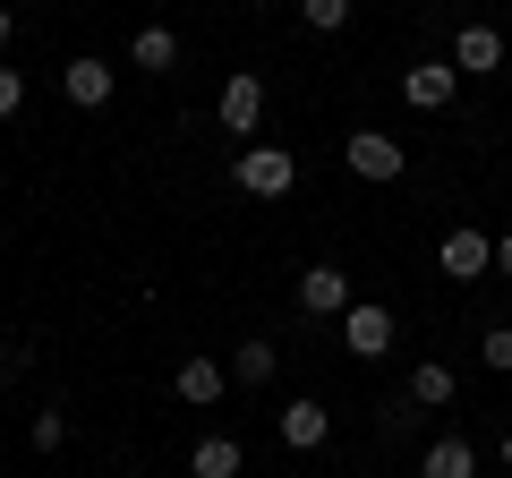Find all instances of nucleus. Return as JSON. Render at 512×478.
<instances>
[{"label": "nucleus", "instance_id": "obj_22", "mask_svg": "<svg viewBox=\"0 0 512 478\" xmlns=\"http://www.w3.org/2000/svg\"><path fill=\"white\" fill-rule=\"evenodd\" d=\"M9 35H18V9H9V0H0V43H9Z\"/></svg>", "mask_w": 512, "mask_h": 478}, {"label": "nucleus", "instance_id": "obj_11", "mask_svg": "<svg viewBox=\"0 0 512 478\" xmlns=\"http://www.w3.org/2000/svg\"><path fill=\"white\" fill-rule=\"evenodd\" d=\"M188 470H197V478H239L248 453H239V436H205L197 453H188Z\"/></svg>", "mask_w": 512, "mask_h": 478}, {"label": "nucleus", "instance_id": "obj_1", "mask_svg": "<svg viewBox=\"0 0 512 478\" xmlns=\"http://www.w3.org/2000/svg\"><path fill=\"white\" fill-rule=\"evenodd\" d=\"M231 180L248 188V197H291V180H299V154H291V146H248Z\"/></svg>", "mask_w": 512, "mask_h": 478}, {"label": "nucleus", "instance_id": "obj_2", "mask_svg": "<svg viewBox=\"0 0 512 478\" xmlns=\"http://www.w3.org/2000/svg\"><path fill=\"white\" fill-rule=\"evenodd\" d=\"M342 163L359 171V180H402V171H410V154L393 146L384 129H359V137H342Z\"/></svg>", "mask_w": 512, "mask_h": 478}, {"label": "nucleus", "instance_id": "obj_23", "mask_svg": "<svg viewBox=\"0 0 512 478\" xmlns=\"http://www.w3.org/2000/svg\"><path fill=\"white\" fill-rule=\"evenodd\" d=\"M495 265H504V274H512V231H504V239H495Z\"/></svg>", "mask_w": 512, "mask_h": 478}, {"label": "nucleus", "instance_id": "obj_13", "mask_svg": "<svg viewBox=\"0 0 512 478\" xmlns=\"http://www.w3.org/2000/svg\"><path fill=\"white\" fill-rule=\"evenodd\" d=\"M128 60H137V69H180V35H171V26H137V43H128Z\"/></svg>", "mask_w": 512, "mask_h": 478}, {"label": "nucleus", "instance_id": "obj_7", "mask_svg": "<svg viewBox=\"0 0 512 478\" xmlns=\"http://www.w3.org/2000/svg\"><path fill=\"white\" fill-rule=\"evenodd\" d=\"M436 265H444V274H453V282H478V274H487V265H495V239H487V231H444Z\"/></svg>", "mask_w": 512, "mask_h": 478}, {"label": "nucleus", "instance_id": "obj_16", "mask_svg": "<svg viewBox=\"0 0 512 478\" xmlns=\"http://www.w3.org/2000/svg\"><path fill=\"white\" fill-rule=\"evenodd\" d=\"M231 376H239V385H265V376H274V342H239L231 350Z\"/></svg>", "mask_w": 512, "mask_h": 478}, {"label": "nucleus", "instance_id": "obj_9", "mask_svg": "<svg viewBox=\"0 0 512 478\" xmlns=\"http://www.w3.org/2000/svg\"><path fill=\"white\" fill-rule=\"evenodd\" d=\"M453 69L461 77H495L504 69V35H495V26H461L453 35Z\"/></svg>", "mask_w": 512, "mask_h": 478}, {"label": "nucleus", "instance_id": "obj_24", "mask_svg": "<svg viewBox=\"0 0 512 478\" xmlns=\"http://www.w3.org/2000/svg\"><path fill=\"white\" fill-rule=\"evenodd\" d=\"M504 470H512V436H504Z\"/></svg>", "mask_w": 512, "mask_h": 478}, {"label": "nucleus", "instance_id": "obj_21", "mask_svg": "<svg viewBox=\"0 0 512 478\" xmlns=\"http://www.w3.org/2000/svg\"><path fill=\"white\" fill-rule=\"evenodd\" d=\"M26 359H35V350H26V342H0V376H18Z\"/></svg>", "mask_w": 512, "mask_h": 478}, {"label": "nucleus", "instance_id": "obj_6", "mask_svg": "<svg viewBox=\"0 0 512 478\" xmlns=\"http://www.w3.org/2000/svg\"><path fill=\"white\" fill-rule=\"evenodd\" d=\"M453 86H461L453 60H419V69H402V103L410 111H444V103H453Z\"/></svg>", "mask_w": 512, "mask_h": 478}, {"label": "nucleus", "instance_id": "obj_19", "mask_svg": "<svg viewBox=\"0 0 512 478\" xmlns=\"http://www.w3.org/2000/svg\"><path fill=\"white\" fill-rule=\"evenodd\" d=\"M60 436H69V419L60 410H35V453H60Z\"/></svg>", "mask_w": 512, "mask_h": 478}, {"label": "nucleus", "instance_id": "obj_18", "mask_svg": "<svg viewBox=\"0 0 512 478\" xmlns=\"http://www.w3.org/2000/svg\"><path fill=\"white\" fill-rule=\"evenodd\" d=\"M478 359L504 376V368H512V325H487V333H478Z\"/></svg>", "mask_w": 512, "mask_h": 478}, {"label": "nucleus", "instance_id": "obj_15", "mask_svg": "<svg viewBox=\"0 0 512 478\" xmlns=\"http://www.w3.org/2000/svg\"><path fill=\"white\" fill-rule=\"evenodd\" d=\"M410 402L444 410V402H453V368H444V359H419V368H410Z\"/></svg>", "mask_w": 512, "mask_h": 478}, {"label": "nucleus", "instance_id": "obj_5", "mask_svg": "<svg viewBox=\"0 0 512 478\" xmlns=\"http://www.w3.org/2000/svg\"><path fill=\"white\" fill-rule=\"evenodd\" d=\"M111 86H120V77H111V60H94V52H77L69 69H60V94H69L77 111H103V103H111Z\"/></svg>", "mask_w": 512, "mask_h": 478}, {"label": "nucleus", "instance_id": "obj_12", "mask_svg": "<svg viewBox=\"0 0 512 478\" xmlns=\"http://www.w3.org/2000/svg\"><path fill=\"white\" fill-rule=\"evenodd\" d=\"M419 478H478V453L461 436H436V444H427V461H419Z\"/></svg>", "mask_w": 512, "mask_h": 478}, {"label": "nucleus", "instance_id": "obj_20", "mask_svg": "<svg viewBox=\"0 0 512 478\" xmlns=\"http://www.w3.org/2000/svg\"><path fill=\"white\" fill-rule=\"evenodd\" d=\"M18 103H26V77H18V69H0V120H9Z\"/></svg>", "mask_w": 512, "mask_h": 478}, {"label": "nucleus", "instance_id": "obj_17", "mask_svg": "<svg viewBox=\"0 0 512 478\" xmlns=\"http://www.w3.org/2000/svg\"><path fill=\"white\" fill-rule=\"evenodd\" d=\"M299 18H308L316 35H342V26H350V0H299Z\"/></svg>", "mask_w": 512, "mask_h": 478}, {"label": "nucleus", "instance_id": "obj_3", "mask_svg": "<svg viewBox=\"0 0 512 478\" xmlns=\"http://www.w3.org/2000/svg\"><path fill=\"white\" fill-rule=\"evenodd\" d=\"M342 350H350V359H384V350H393V308H376V299H350V316H342Z\"/></svg>", "mask_w": 512, "mask_h": 478}, {"label": "nucleus", "instance_id": "obj_4", "mask_svg": "<svg viewBox=\"0 0 512 478\" xmlns=\"http://www.w3.org/2000/svg\"><path fill=\"white\" fill-rule=\"evenodd\" d=\"M256 120H265V77L231 69L222 77V137H256Z\"/></svg>", "mask_w": 512, "mask_h": 478}, {"label": "nucleus", "instance_id": "obj_10", "mask_svg": "<svg viewBox=\"0 0 512 478\" xmlns=\"http://www.w3.org/2000/svg\"><path fill=\"white\" fill-rule=\"evenodd\" d=\"M325 436H333L325 402H291V410H282V444H291V453H316Z\"/></svg>", "mask_w": 512, "mask_h": 478}, {"label": "nucleus", "instance_id": "obj_8", "mask_svg": "<svg viewBox=\"0 0 512 478\" xmlns=\"http://www.w3.org/2000/svg\"><path fill=\"white\" fill-rule=\"evenodd\" d=\"M299 308L308 316H350V274L342 265H308L299 274Z\"/></svg>", "mask_w": 512, "mask_h": 478}, {"label": "nucleus", "instance_id": "obj_14", "mask_svg": "<svg viewBox=\"0 0 512 478\" xmlns=\"http://www.w3.org/2000/svg\"><path fill=\"white\" fill-rule=\"evenodd\" d=\"M171 385H180V402H222V359H180V376H171Z\"/></svg>", "mask_w": 512, "mask_h": 478}]
</instances>
